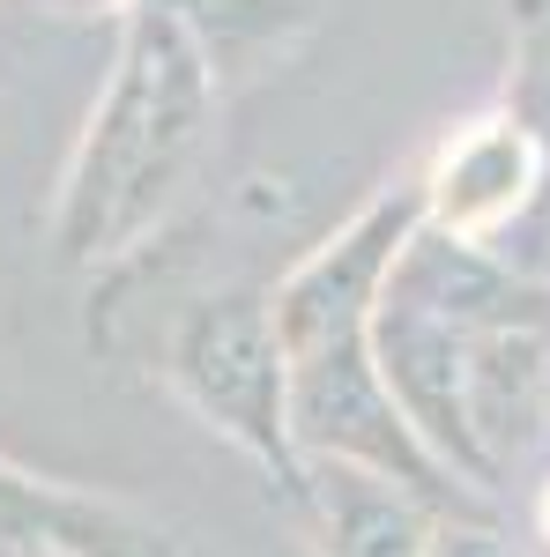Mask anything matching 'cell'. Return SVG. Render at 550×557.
I'll return each mask as SVG.
<instances>
[{"label":"cell","mask_w":550,"mask_h":557,"mask_svg":"<svg viewBox=\"0 0 550 557\" xmlns=\"http://www.w3.org/2000/svg\"><path fill=\"white\" fill-rule=\"evenodd\" d=\"M216 112H223V83L201 60V45L179 30V15L142 0L120 30L112 83L97 97L52 201L60 260L89 268V260L134 253L194 186L216 141Z\"/></svg>","instance_id":"6da1fadb"},{"label":"cell","mask_w":550,"mask_h":557,"mask_svg":"<svg viewBox=\"0 0 550 557\" xmlns=\"http://www.w3.org/2000/svg\"><path fill=\"white\" fill-rule=\"evenodd\" d=\"M164 386L297 506L305 461L291 446V364L268 290H209L186 305L164 335Z\"/></svg>","instance_id":"7a4b0ae2"},{"label":"cell","mask_w":550,"mask_h":557,"mask_svg":"<svg viewBox=\"0 0 550 557\" xmlns=\"http://www.w3.org/2000/svg\"><path fill=\"white\" fill-rule=\"evenodd\" d=\"M543 194H550V157L499 104H484L462 127H447L417 172L424 231H439L454 246H476V253H499L513 231L543 209Z\"/></svg>","instance_id":"3957f363"},{"label":"cell","mask_w":550,"mask_h":557,"mask_svg":"<svg viewBox=\"0 0 550 557\" xmlns=\"http://www.w3.org/2000/svg\"><path fill=\"white\" fill-rule=\"evenodd\" d=\"M462 417L499 498L513 491V475L550 469V320H506L468 335Z\"/></svg>","instance_id":"277c9868"},{"label":"cell","mask_w":550,"mask_h":557,"mask_svg":"<svg viewBox=\"0 0 550 557\" xmlns=\"http://www.w3.org/2000/svg\"><path fill=\"white\" fill-rule=\"evenodd\" d=\"M291 513L305 520L320 557H424L431 528H439V506H424L417 491H402L372 469H342V461L305 469Z\"/></svg>","instance_id":"5b68a950"},{"label":"cell","mask_w":550,"mask_h":557,"mask_svg":"<svg viewBox=\"0 0 550 557\" xmlns=\"http://www.w3.org/2000/svg\"><path fill=\"white\" fill-rule=\"evenodd\" d=\"M157 8L179 15V30L201 45V60L216 67L223 89L239 83V75L276 67L320 23V0H157Z\"/></svg>","instance_id":"8992f818"},{"label":"cell","mask_w":550,"mask_h":557,"mask_svg":"<svg viewBox=\"0 0 550 557\" xmlns=\"http://www.w3.org/2000/svg\"><path fill=\"white\" fill-rule=\"evenodd\" d=\"M506 8V89L499 112H513L550 157V0H499Z\"/></svg>","instance_id":"52a82bcc"},{"label":"cell","mask_w":550,"mask_h":557,"mask_svg":"<svg viewBox=\"0 0 550 557\" xmlns=\"http://www.w3.org/2000/svg\"><path fill=\"white\" fill-rule=\"evenodd\" d=\"M424 557H528V543L513 528H499L491 513H439Z\"/></svg>","instance_id":"ba28073f"},{"label":"cell","mask_w":550,"mask_h":557,"mask_svg":"<svg viewBox=\"0 0 550 557\" xmlns=\"http://www.w3.org/2000/svg\"><path fill=\"white\" fill-rule=\"evenodd\" d=\"M38 8H68V15H97V8H120V15H134L142 0H38Z\"/></svg>","instance_id":"9c48e42d"},{"label":"cell","mask_w":550,"mask_h":557,"mask_svg":"<svg viewBox=\"0 0 550 557\" xmlns=\"http://www.w3.org/2000/svg\"><path fill=\"white\" fill-rule=\"evenodd\" d=\"M528 520H536V535L550 543V469H543V483H536V498H528Z\"/></svg>","instance_id":"30bf717a"}]
</instances>
